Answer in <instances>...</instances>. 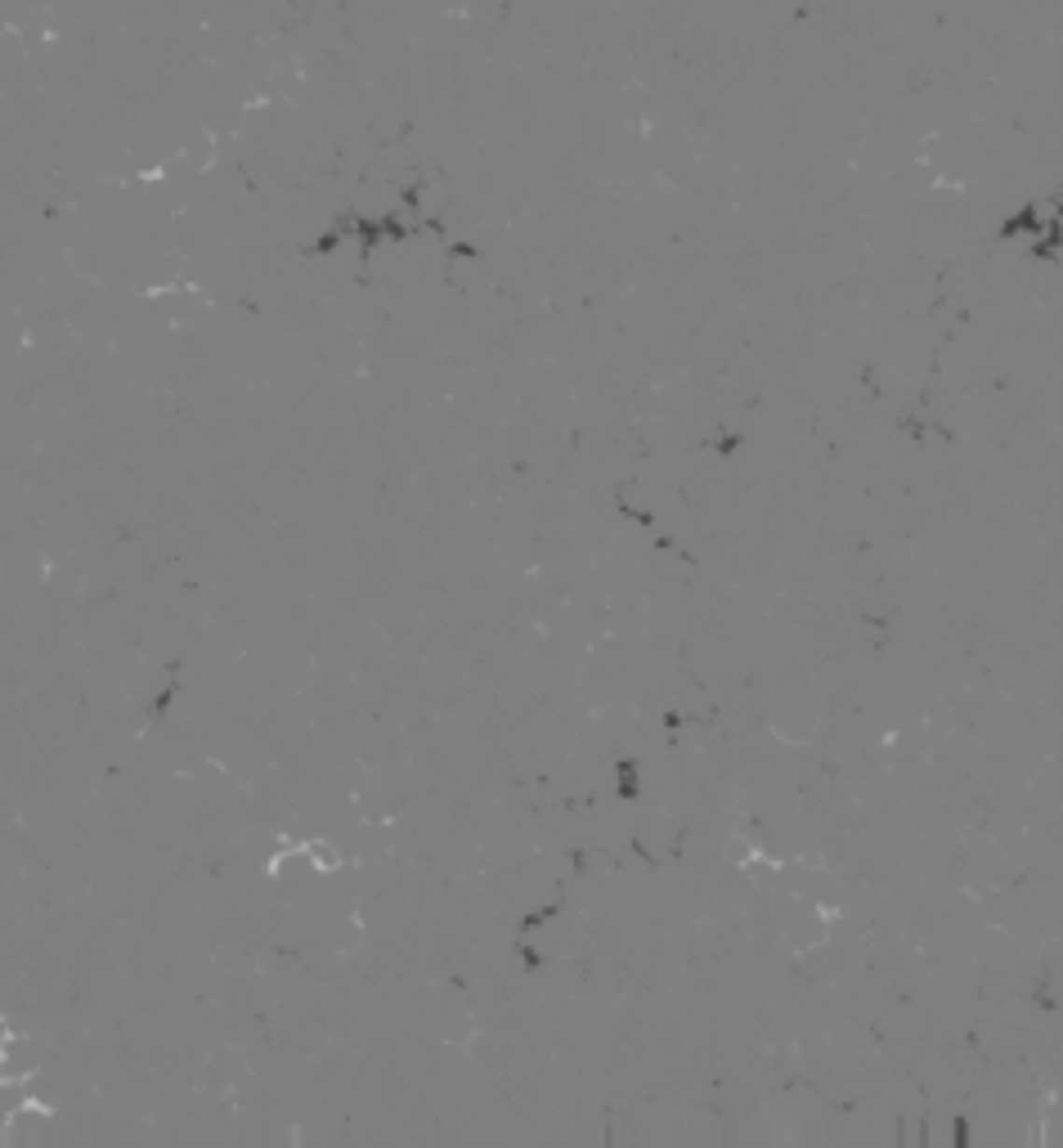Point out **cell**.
Returning <instances> with one entry per match:
<instances>
[{
    "instance_id": "obj_1",
    "label": "cell",
    "mask_w": 1063,
    "mask_h": 1148,
    "mask_svg": "<svg viewBox=\"0 0 1063 1148\" xmlns=\"http://www.w3.org/2000/svg\"><path fill=\"white\" fill-rule=\"evenodd\" d=\"M301 857H305V866H315V871H337V866H342V848H337L332 839H310V844L301 848Z\"/></svg>"
},
{
    "instance_id": "obj_2",
    "label": "cell",
    "mask_w": 1063,
    "mask_h": 1148,
    "mask_svg": "<svg viewBox=\"0 0 1063 1148\" xmlns=\"http://www.w3.org/2000/svg\"><path fill=\"white\" fill-rule=\"evenodd\" d=\"M727 857H732V861H740V866H749V857H754V852H749V844H745V839H732Z\"/></svg>"
},
{
    "instance_id": "obj_3",
    "label": "cell",
    "mask_w": 1063,
    "mask_h": 1148,
    "mask_svg": "<svg viewBox=\"0 0 1063 1148\" xmlns=\"http://www.w3.org/2000/svg\"><path fill=\"white\" fill-rule=\"evenodd\" d=\"M5 1045H9V1028H5V1018H0V1055H5Z\"/></svg>"
}]
</instances>
